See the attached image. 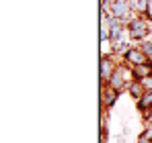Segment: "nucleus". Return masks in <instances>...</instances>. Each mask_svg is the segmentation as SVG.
Listing matches in <instances>:
<instances>
[{
    "label": "nucleus",
    "mask_w": 152,
    "mask_h": 143,
    "mask_svg": "<svg viewBox=\"0 0 152 143\" xmlns=\"http://www.w3.org/2000/svg\"><path fill=\"white\" fill-rule=\"evenodd\" d=\"M127 35L132 37V39H144L146 35H148V23L144 21V19H140V17H136L129 27H127Z\"/></svg>",
    "instance_id": "f257e3e1"
},
{
    "label": "nucleus",
    "mask_w": 152,
    "mask_h": 143,
    "mask_svg": "<svg viewBox=\"0 0 152 143\" xmlns=\"http://www.w3.org/2000/svg\"><path fill=\"white\" fill-rule=\"evenodd\" d=\"M129 8H132V6H129V2H127V0H113V2H111V6H109V12L121 21L124 17L129 14Z\"/></svg>",
    "instance_id": "f03ea898"
},
{
    "label": "nucleus",
    "mask_w": 152,
    "mask_h": 143,
    "mask_svg": "<svg viewBox=\"0 0 152 143\" xmlns=\"http://www.w3.org/2000/svg\"><path fill=\"white\" fill-rule=\"evenodd\" d=\"M124 59H126L127 64H132V66L136 68V66H144L148 57L144 55V51H142V49H127L126 55H124Z\"/></svg>",
    "instance_id": "7ed1b4c3"
},
{
    "label": "nucleus",
    "mask_w": 152,
    "mask_h": 143,
    "mask_svg": "<svg viewBox=\"0 0 152 143\" xmlns=\"http://www.w3.org/2000/svg\"><path fill=\"white\" fill-rule=\"evenodd\" d=\"M115 64H113V59L111 57H103L101 59V80L103 82H109V78L115 74Z\"/></svg>",
    "instance_id": "20e7f679"
},
{
    "label": "nucleus",
    "mask_w": 152,
    "mask_h": 143,
    "mask_svg": "<svg viewBox=\"0 0 152 143\" xmlns=\"http://www.w3.org/2000/svg\"><path fill=\"white\" fill-rule=\"evenodd\" d=\"M126 90H127V92H129L132 96H134L136 100H140V98H142V94L146 92V90H144V86H142V84H140L138 80H127Z\"/></svg>",
    "instance_id": "39448f33"
},
{
    "label": "nucleus",
    "mask_w": 152,
    "mask_h": 143,
    "mask_svg": "<svg viewBox=\"0 0 152 143\" xmlns=\"http://www.w3.org/2000/svg\"><path fill=\"white\" fill-rule=\"evenodd\" d=\"M117 96H119V92L117 90H113V88H103V96H101V100H103V106H113L115 104V100H117Z\"/></svg>",
    "instance_id": "423d86ee"
},
{
    "label": "nucleus",
    "mask_w": 152,
    "mask_h": 143,
    "mask_svg": "<svg viewBox=\"0 0 152 143\" xmlns=\"http://www.w3.org/2000/svg\"><path fill=\"white\" fill-rule=\"evenodd\" d=\"M129 6H132L134 10H138V12H142V14H144V12L148 10V0H132V2H129Z\"/></svg>",
    "instance_id": "0eeeda50"
},
{
    "label": "nucleus",
    "mask_w": 152,
    "mask_h": 143,
    "mask_svg": "<svg viewBox=\"0 0 152 143\" xmlns=\"http://www.w3.org/2000/svg\"><path fill=\"white\" fill-rule=\"evenodd\" d=\"M140 49L144 51V55H146L148 59H152V41H142Z\"/></svg>",
    "instance_id": "6e6552de"
}]
</instances>
